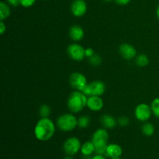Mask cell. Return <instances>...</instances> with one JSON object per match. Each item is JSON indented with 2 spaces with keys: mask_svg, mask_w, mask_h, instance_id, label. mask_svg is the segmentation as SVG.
Listing matches in <instances>:
<instances>
[{
  "mask_svg": "<svg viewBox=\"0 0 159 159\" xmlns=\"http://www.w3.org/2000/svg\"><path fill=\"white\" fill-rule=\"evenodd\" d=\"M64 159H73V158L71 156V155H67L65 158H64Z\"/></svg>",
  "mask_w": 159,
  "mask_h": 159,
  "instance_id": "1f68e13d",
  "label": "cell"
},
{
  "mask_svg": "<svg viewBox=\"0 0 159 159\" xmlns=\"http://www.w3.org/2000/svg\"><path fill=\"white\" fill-rule=\"evenodd\" d=\"M89 61L90 65H93V66L97 67L102 64V59L101 57V56L98 54H95L94 55L92 56L90 58H89Z\"/></svg>",
  "mask_w": 159,
  "mask_h": 159,
  "instance_id": "603a6c76",
  "label": "cell"
},
{
  "mask_svg": "<svg viewBox=\"0 0 159 159\" xmlns=\"http://www.w3.org/2000/svg\"><path fill=\"white\" fill-rule=\"evenodd\" d=\"M56 124L52 120L40 118L34 127V136L40 141H48L53 138L56 131Z\"/></svg>",
  "mask_w": 159,
  "mask_h": 159,
  "instance_id": "6da1fadb",
  "label": "cell"
},
{
  "mask_svg": "<svg viewBox=\"0 0 159 159\" xmlns=\"http://www.w3.org/2000/svg\"><path fill=\"white\" fill-rule=\"evenodd\" d=\"M88 96L81 91L75 90L68 96L67 107L71 113H79L87 106Z\"/></svg>",
  "mask_w": 159,
  "mask_h": 159,
  "instance_id": "7a4b0ae2",
  "label": "cell"
},
{
  "mask_svg": "<svg viewBox=\"0 0 159 159\" xmlns=\"http://www.w3.org/2000/svg\"><path fill=\"white\" fill-rule=\"evenodd\" d=\"M7 1V3L10 6H14V7H16V6H20V2L21 0H6Z\"/></svg>",
  "mask_w": 159,
  "mask_h": 159,
  "instance_id": "4316f807",
  "label": "cell"
},
{
  "mask_svg": "<svg viewBox=\"0 0 159 159\" xmlns=\"http://www.w3.org/2000/svg\"><path fill=\"white\" fill-rule=\"evenodd\" d=\"M106 91V85L103 82L100 80H95L88 83L82 93H85L87 96H101L104 94Z\"/></svg>",
  "mask_w": 159,
  "mask_h": 159,
  "instance_id": "5b68a950",
  "label": "cell"
},
{
  "mask_svg": "<svg viewBox=\"0 0 159 159\" xmlns=\"http://www.w3.org/2000/svg\"><path fill=\"white\" fill-rule=\"evenodd\" d=\"M91 123L90 117L87 115H82L78 118V127L81 129H85L89 127Z\"/></svg>",
  "mask_w": 159,
  "mask_h": 159,
  "instance_id": "ffe728a7",
  "label": "cell"
},
{
  "mask_svg": "<svg viewBox=\"0 0 159 159\" xmlns=\"http://www.w3.org/2000/svg\"><path fill=\"white\" fill-rule=\"evenodd\" d=\"M68 82H69L70 85L75 90L81 92L83 91L84 89L88 85L87 78L85 77V75L79 71H75L71 73L68 78Z\"/></svg>",
  "mask_w": 159,
  "mask_h": 159,
  "instance_id": "8992f818",
  "label": "cell"
},
{
  "mask_svg": "<svg viewBox=\"0 0 159 159\" xmlns=\"http://www.w3.org/2000/svg\"><path fill=\"white\" fill-rule=\"evenodd\" d=\"M131 0H114L115 2L119 6H126V5L129 4Z\"/></svg>",
  "mask_w": 159,
  "mask_h": 159,
  "instance_id": "f1b7e54d",
  "label": "cell"
},
{
  "mask_svg": "<svg viewBox=\"0 0 159 159\" xmlns=\"http://www.w3.org/2000/svg\"><path fill=\"white\" fill-rule=\"evenodd\" d=\"M85 49L81 44L78 43H72L67 48V54L70 58L75 61H82L85 57Z\"/></svg>",
  "mask_w": 159,
  "mask_h": 159,
  "instance_id": "9c48e42d",
  "label": "cell"
},
{
  "mask_svg": "<svg viewBox=\"0 0 159 159\" xmlns=\"http://www.w3.org/2000/svg\"><path fill=\"white\" fill-rule=\"evenodd\" d=\"M141 131L145 136L151 137L155 134V127L153 124L147 121V122H144L141 126Z\"/></svg>",
  "mask_w": 159,
  "mask_h": 159,
  "instance_id": "ac0fdd59",
  "label": "cell"
},
{
  "mask_svg": "<svg viewBox=\"0 0 159 159\" xmlns=\"http://www.w3.org/2000/svg\"><path fill=\"white\" fill-rule=\"evenodd\" d=\"M51 113V109L47 104H43L39 109V115L40 118H48Z\"/></svg>",
  "mask_w": 159,
  "mask_h": 159,
  "instance_id": "44dd1931",
  "label": "cell"
},
{
  "mask_svg": "<svg viewBox=\"0 0 159 159\" xmlns=\"http://www.w3.org/2000/svg\"><path fill=\"white\" fill-rule=\"evenodd\" d=\"M152 113L151 105L147 103H140L135 107L134 116L138 120L141 122H147L152 117Z\"/></svg>",
  "mask_w": 159,
  "mask_h": 159,
  "instance_id": "ba28073f",
  "label": "cell"
},
{
  "mask_svg": "<svg viewBox=\"0 0 159 159\" xmlns=\"http://www.w3.org/2000/svg\"><path fill=\"white\" fill-rule=\"evenodd\" d=\"M87 107L89 110L93 112H99L102 110L104 107V102L101 96H89L87 100Z\"/></svg>",
  "mask_w": 159,
  "mask_h": 159,
  "instance_id": "7c38bea8",
  "label": "cell"
},
{
  "mask_svg": "<svg viewBox=\"0 0 159 159\" xmlns=\"http://www.w3.org/2000/svg\"><path fill=\"white\" fill-rule=\"evenodd\" d=\"M129 123H130V120L127 116H121L117 120V124H119L121 127H127Z\"/></svg>",
  "mask_w": 159,
  "mask_h": 159,
  "instance_id": "cb8c5ba5",
  "label": "cell"
},
{
  "mask_svg": "<svg viewBox=\"0 0 159 159\" xmlns=\"http://www.w3.org/2000/svg\"><path fill=\"white\" fill-rule=\"evenodd\" d=\"M56 126L63 132H71L78 127V118L72 113L60 115L56 120Z\"/></svg>",
  "mask_w": 159,
  "mask_h": 159,
  "instance_id": "277c9868",
  "label": "cell"
},
{
  "mask_svg": "<svg viewBox=\"0 0 159 159\" xmlns=\"http://www.w3.org/2000/svg\"><path fill=\"white\" fill-rule=\"evenodd\" d=\"M123 154V149L119 144H108L107 148L106 155L110 158H116L120 157Z\"/></svg>",
  "mask_w": 159,
  "mask_h": 159,
  "instance_id": "5bb4252c",
  "label": "cell"
},
{
  "mask_svg": "<svg viewBox=\"0 0 159 159\" xmlns=\"http://www.w3.org/2000/svg\"><path fill=\"white\" fill-rule=\"evenodd\" d=\"M69 37L75 42L80 41L85 36V31L83 28L79 25H72L69 29Z\"/></svg>",
  "mask_w": 159,
  "mask_h": 159,
  "instance_id": "4fadbf2b",
  "label": "cell"
},
{
  "mask_svg": "<svg viewBox=\"0 0 159 159\" xmlns=\"http://www.w3.org/2000/svg\"><path fill=\"white\" fill-rule=\"evenodd\" d=\"M91 159H107V158H106V157L104 156L103 155H97V154H96V155L92 157Z\"/></svg>",
  "mask_w": 159,
  "mask_h": 159,
  "instance_id": "f546056e",
  "label": "cell"
},
{
  "mask_svg": "<svg viewBox=\"0 0 159 159\" xmlns=\"http://www.w3.org/2000/svg\"><path fill=\"white\" fill-rule=\"evenodd\" d=\"M151 108L154 116L159 119V98H155L152 100L151 103Z\"/></svg>",
  "mask_w": 159,
  "mask_h": 159,
  "instance_id": "7402d4cb",
  "label": "cell"
},
{
  "mask_svg": "<svg viewBox=\"0 0 159 159\" xmlns=\"http://www.w3.org/2000/svg\"><path fill=\"white\" fill-rule=\"evenodd\" d=\"M119 53L121 57L125 60H132L137 57V50L132 44L124 43L119 47Z\"/></svg>",
  "mask_w": 159,
  "mask_h": 159,
  "instance_id": "8fae6325",
  "label": "cell"
},
{
  "mask_svg": "<svg viewBox=\"0 0 159 159\" xmlns=\"http://www.w3.org/2000/svg\"><path fill=\"white\" fill-rule=\"evenodd\" d=\"M36 2V0H21L20 2V6L24 8H30L34 5Z\"/></svg>",
  "mask_w": 159,
  "mask_h": 159,
  "instance_id": "d4e9b609",
  "label": "cell"
},
{
  "mask_svg": "<svg viewBox=\"0 0 159 159\" xmlns=\"http://www.w3.org/2000/svg\"><path fill=\"white\" fill-rule=\"evenodd\" d=\"M100 122L102 127L106 129H113L117 124V120L110 114L102 115L100 118Z\"/></svg>",
  "mask_w": 159,
  "mask_h": 159,
  "instance_id": "9a60e30c",
  "label": "cell"
},
{
  "mask_svg": "<svg viewBox=\"0 0 159 159\" xmlns=\"http://www.w3.org/2000/svg\"><path fill=\"white\" fill-rule=\"evenodd\" d=\"M6 31V25L4 23V20H0V34L2 35L5 34Z\"/></svg>",
  "mask_w": 159,
  "mask_h": 159,
  "instance_id": "83f0119b",
  "label": "cell"
},
{
  "mask_svg": "<svg viewBox=\"0 0 159 159\" xmlns=\"http://www.w3.org/2000/svg\"><path fill=\"white\" fill-rule=\"evenodd\" d=\"M96 54L94 51V50L91 48H85V57H88V58H90L92 56H93L94 54Z\"/></svg>",
  "mask_w": 159,
  "mask_h": 159,
  "instance_id": "484cf974",
  "label": "cell"
},
{
  "mask_svg": "<svg viewBox=\"0 0 159 159\" xmlns=\"http://www.w3.org/2000/svg\"><path fill=\"white\" fill-rule=\"evenodd\" d=\"M109 134L107 129L99 128L93 133L92 141L96 148L95 153L97 155H106L107 148L108 146Z\"/></svg>",
  "mask_w": 159,
  "mask_h": 159,
  "instance_id": "3957f363",
  "label": "cell"
},
{
  "mask_svg": "<svg viewBox=\"0 0 159 159\" xmlns=\"http://www.w3.org/2000/svg\"><path fill=\"white\" fill-rule=\"evenodd\" d=\"M88 6L85 0H74L71 4V12L75 17H82L87 12Z\"/></svg>",
  "mask_w": 159,
  "mask_h": 159,
  "instance_id": "30bf717a",
  "label": "cell"
},
{
  "mask_svg": "<svg viewBox=\"0 0 159 159\" xmlns=\"http://www.w3.org/2000/svg\"><path fill=\"white\" fill-rule=\"evenodd\" d=\"M103 2H112L113 0H102Z\"/></svg>",
  "mask_w": 159,
  "mask_h": 159,
  "instance_id": "d6a6232c",
  "label": "cell"
},
{
  "mask_svg": "<svg viewBox=\"0 0 159 159\" xmlns=\"http://www.w3.org/2000/svg\"><path fill=\"white\" fill-rule=\"evenodd\" d=\"M80 152L84 157L91 156L96 152V148H95V145L93 141H90L83 143L82 144V147H81Z\"/></svg>",
  "mask_w": 159,
  "mask_h": 159,
  "instance_id": "2e32d148",
  "label": "cell"
},
{
  "mask_svg": "<svg viewBox=\"0 0 159 159\" xmlns=\"http://www.w3.org/2000/svg\"><path fill=\"white\" fill-rule=\"evenodd\" d=\"M156 16L159 20V5L158 6V7H157V9H156Z\"/></svg>",
  "mask_w": 159,
  "mask_h": 159,
  "instance_id": "4dcf8cb0",
  "label": "cell"
},
{
  "mask_svg": "<svg viewBox=\"0 0 159 159\" xmlns=\"http://www.w3.org/2000/svg\"><path fill=\"white\" fill-rule=\"evenodd\" d=\"M149 61H150L149 57L145 54H140L135 57V64L141 68L147 66L149 64Z\"/></svg>",
  "mask_w": 159,
  "mask_h": 159,
  "instance_id": "d6986e66",
  "label": "cell"
},
{
  "mask_svg": "<svg viewBox=\"0 0 159 159\" xmlns=\"http://www.w3.org/2000/svg\"><path fill=\"white\" fill-rule=\"evenodd\" d=\"M11 9L9 4L5 2H0V20H5L10 16Z\"/></svg>",
  "mask_w": 159,
  "mask_h": 159,
  "instance_id": "e0dca14e",
  "label": "cell"
},
{
  "mask_svg": "<svg viewBox=\"0 0 159 159\" xmlns=\"http://www.w3.org/2000/svg\"><path fill=\"white\" fill-rule=\"evenodd\" d=\"M110 159H121L120 157H116V158H110Z\"/></svg>",
  "mask_w": 159,
  "mask_h": 159,
  "instance_id": "836d02e7",
  "label": "cell"
},
{
  "mask_svg": "<svg viewBox=\"0 0 159 159\" xmlns=\"http://www.w3.org/2000/svg\"><path fill=\"white\" fill-rule=\"evenodd\" d=\"M81 147L82 144L80 140L76 137H70L65 140L63 144L64 152L67 155H71V156H73L80 152Z\"/></svg>",
  "mask_w": 159,
  "mask_h": 159,
  "instance_id": "52a82bcc",
  "label": "cell"
}]
</instances>
